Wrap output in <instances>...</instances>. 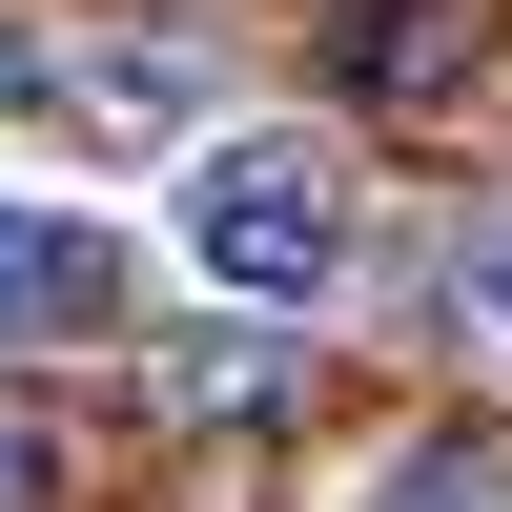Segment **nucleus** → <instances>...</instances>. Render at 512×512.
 <instances>
[{
  "label": "nucleus",
  "mask_w": 512,
  "mask_h": 512,
  "mask_svg": "<svg viewBox=\"0 0 512 512\" xmlns=\"http://www.w3.org/2000/svg\"><path fill=\"white\" fill-rule=\"evenodd\" d=\"M164 226H185L205 308H328L369 267V185H349L328 123H205L185 185H164Z\"/></svg>",
  "instance_id": "f257e3e1"
},
{
  "label": "nucleus",
  "mask_w": 512,
  "mask_h": 512,
  "mask_svg": "<svg viewBox=\"0 0 512 512\" xmlns=\"http://www.w3.org/2000/svg\"><path fill=\"white\" fill-rule=\"evenodd\" d=\"M205 103H226V62H205V21H0V144H41L62 185H103V164H185Z\"/></svg>",
  "instance_id": "f03ea898"
},
{
  "label": "nucleus",
  "mask_w": 512,
  "mask_h": 512,
  "mask_svg": "<svg viewBox=\"0 0 512 512\" xmlns=\"http://www.w3.org/2000/svg\"><path fill=\"white\" fill-rule=\"evenodd\" d=\"M103 328H123V226L62 205V185H0V369L103 349Z\"/></svg>",
  "instance_id": "7ed1b4c3"
},
{
  "label": "nucleus",
  "mask_w": 512,
  "mask_h": 512,
  "mask_svg": "<svg viewBox=\"0 0 512 512\" xmlns=\"http://www.w3.org/2000/svg\"><path fill=\"white\" fill-rule=\"evenodd\" d=\"M349 512H512V431H472V410L451 431H390L349 472Z\"/></svg>",
  "instance_id": "20e7f679"
},
{
  "label": "nucleus",
  "mask_w": 512,
  "mask_h": 512,
  "mask_svg": "<svg viewBox=\"0 0 512 512\" xmlns=\"http://www.w3.org/2000/svg\"><path fill=\"white\" fill-rule=\"evenodd\" d=\"M287 308H246V328H205V349H164V410L185 431H246V410H287V349H267Z\"/></svg>",
  "instance_id": "39448f33"
},
{
  "label": "nucleus",
  "mask_w": 512,
  "mask_h": 512,
  "mask_svg": "<svg viewBox=\"0 0 512 512\" xmlns=\"http://www.w3.org/2000/svg\"><path fill=\"white\" fill-rule=\"evenodd\" d=\"M451 328L512 369V205H472V246H451Z\"/></svg>",
  "instance_id": "423d86ee"
},
{
  "label": "nucleus",
  "mask_w": 512,
  "mask_h": 512,
  "mask_svg": "<svg viewBox=\"0 0 512 512\" xmlns=\"http://www.w3.org/2000/svg\"><path fill=\"white\" fill-rule=\"evenodd\" d=\"M349 41H369V82H451V0H369Z\"/></svg>",
  "instance_id": "0eeeda50"
},
{
  "label": "nucleus",
  "mask_w": 512,
  "mask_h": 512,
  "mask_svg": "<svg viewBox=\"0 0 512 512\" xmlns=\"http://www.w3.org/2000/svg\"><path fill=\"white\" fill-rule=\"evenodd\" d=\"M0 512H62V410L0 390Z\"/></svg>",
  "instance_id": "6e6552de"
}]
</instances>
